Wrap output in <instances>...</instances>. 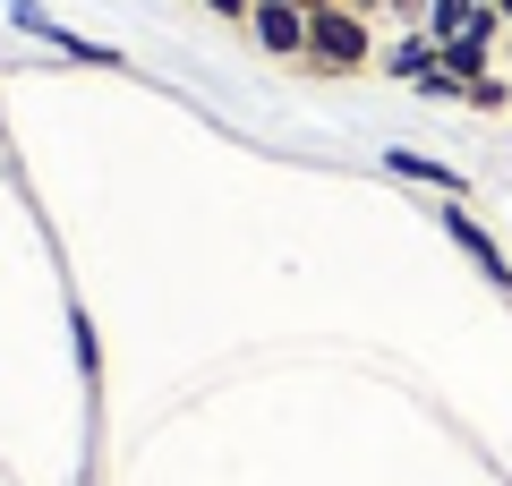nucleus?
<instances>
[{"label": "nucleus", "instance_id": "0eeeda50", "mask_svg": "<svg viewBox=\"0 0 512 486\" xmlns=\"http://www.w3.org/2000/svg\"><path fill=\"white\" fill-rule=\"evenodd\" d=\"M436 69L453 77V86H470V77H487V43H470V35H453V43H436Z\"/></svg>", "mask_w": 512, "mask_h": 486}, {"label": "nucleus", "instance_id": "f8f14e48", "mask_svg": "<svg viewBox=\"0 0 512 486\" xmlns=\"http://www.w3.org/2000/svg\"><path fill=\"white\" fill-rule=\"evenodd\" d=\"M487 9H495V18H504V26H512V0H487Z\"/></svg>", "mask_w": 512, "mask_h": 486}, {"label": "nucleus", "instance_id": "ddd939ff", "mask_svg": "<svg viewBox=\"0 0 512 486\" xmlns=\"http://www.w3.org/2000/svg\"><path fill=\"white\" fill-rule=\"evenodd\" d=\"M299 9H308V18H316V9H333V0H299Z\"/></svg>", "mask_w": 512, "mask_h": 486}, {"label": "nucleus", "instance_id": "9b49d317", "mask_svg": "<svg viewBox=\"0 0 512 486\" xmlns=\"http://www.w3.org/2000/svg\"><path fill=\"white\" fill-rule=\"evenodd\" d=\"M205 9H214V18H239V26H248V9H256V0H205Z\"/></svg>", "mask_w": 512, "mask_h": 486}, {"label": "nucleus", "instance_id": "1a4fd4ad", "mask_svg": "<svg viewBox=\"0 0 512 486\" xmlns=\"http://www.w3.org/2000/svg\"><path fill=\"white\" fill-rule=\"evenodd\" d=\"M470 103H478V111H504V103H512V86L487 69V77H470Z\"/></svg>", "mask_w": 512, "mask_h": 486}, {"label": "nucleus", "instance_id": "f257e3e1", "mask_svg": "<svg viewBox=\"0 0 512 486\" xmlns=\"http://www.w3.org/2000/svg\"><path fill=\"white\" fill-rule=\"evenodd\" d=\"M308 69H325V77L376 69V35H367V18L350 9V0H333V9H316V18H308Z\"/></svg>", "mask_w": 512, "mask_h": 486}, {"label": "nucleus", "instance_id": "423d86ee", "mask_svg": "<svg viewBox=\"0 0 512 486\" xmlns=\"http://www.w3.org/2000/svg\"><path fill=\"white\" fill-rule=\"evenodd\" d=\"M384 171H402V180H427V188H444V197H461V171L453 162H436V154H410V145H393V154H384Z\"/></svg>", "mask_w": 512, "mask_h": 486}, {"label": "nucleus", "instance_id": "7ed1b4c3", "mask_svg": "<svg viewBox=\"0 0 512 486\" xmlns=\"http://www.w3.org/2000/svg\"><path fill=\"white\" fill-rule=\"evenodd\" d=\"M248 35L265 43L274 60H299V69H308V9H299V0H256V9H248Z\"/></svg>", "mask_w": 512, "mask_h": 486}, {"label": "nucleus", "instance_id": "f03ea898", "mask_svg": "<svg viewBox=\"0 0 512 486\" xmlns=\"http://www.w3.org/2000/svg\"><path fill=\"white\" fill-rule=\"evenodd\" d=\"M436 222L453 231V248H461V256L478 265V282H495V290L512 299V256L495 248V231H487V222H470V205H453V197H444V214H436Z\"/></svg>", "mask_w": 512, "mask_h": 486}, {"label": "nucleus", "instance_id": "9d476101", "mask_svg": "<svg viewBox=\"0 0 512 486\" xmlns=\"http://www.w3.org/2000/svg\"><path fill=\"white\" fill-rule=\"evenodd\" d=\"M461 35H470V43H487V52H495V35H504V18H495L487 0H478V9H470V26H461Z\"/></svg>", "mask_w": 512, "mask_h": 486}, {"label": "nucleus", "instance_id": "6e6552de", "mask_svg": "<svg viewBox=\"0 0 512 486\" xmlns=\"http://www.w3.org/2000/svg\"><path fill=\"white\" fill-rule=\"evenodd\" d=\"M470 9H478V0H427V35H436V43H453L461 26H470Z\"/></svg>", "mask_w": 512, "mask_h": 486}, {"label": "nucleus", "instance_id": "39448f33", "mask_svg": "<svg viewBox=\"0 0 512 486\" xmlns=\"http://www.w3.org/2000/svg\"><path fill=\"white\" fill-rule=\"evenodd\" d=\"M376 69L402 77V86H427V77H436V35H427V26H419V35H393L376 52Z\"/></svg>", "mask_w": 512, "mask_h": 486}, {"label": "nucleus", "instance_id": "20e7f679", "mask_svg": "<svg viewBox=\"0 0 512 486\" xmlns=\"http://www.w3.org/2000/svg\"><path fill=\"white\" fill-rule=\"evenodd\" d=\"M9 18H18V26H26V35H35V43H52L60 60H86V69H111V60H120V52H111V43H86V35H69V26H60V18H43L35 0H9Z\"/></svg>", "mask_w": 512, "mask_h": 486}]
</instances>
